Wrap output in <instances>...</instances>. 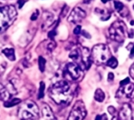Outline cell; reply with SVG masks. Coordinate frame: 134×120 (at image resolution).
<instances>
[{"label":"cell","mask_w":134,"mask_h":120,"mask_svg":"<svg viewBox=\"0 0 134 120\" xmlns=\"http://www.w3.org/2000/svg\"><path fill=\"white\" fill-rule=\"evenodd\" d=\"M130 76L134 79V64L132 65V67L130 68Z\"/></svg>","instance_id":"obj_31"},{"label":"cell","mask_w":134,"mask_h":120,"mask_svg":"<svg viewBox=\"0 0 134 120\" xmlns=\"http://www.w3.org/2000/svg\"><path fill=\"white\" fill-rule=\"evenodd\" d=\"M81 33H82V35H84L83 36H85V37H86V38H88V39H90V38L91 37V36H90V35L89 33H87L86 31H82Z\"/></svg>","instance_id":"obj_32"},{"label":"cell","mask_w":134,"mask_h":120,"mask_svg":"<svg viewBox=\"0 0 134 120\" xmlns=\"http://www.w3.org/2000/svg\"><path fill=\"white\" fill-rule=\"evenodd\" d=\"M21 102V101L19 98H11L9 101H5L4 104V106L6 108H10L13 106H15L16 105H19Z\"/></svg>","instance_id":"obj_15"},{"label":"cell","mask_w":134,"mask_h":120,"mask_svg":"<svg viewBox=\"0 0 134 120\" xmlns=\"http://www.w3.org/2000/svg\"><path fill=\"white\" fill-rule=\"evenodd\" d=\"M92 1H93V0H83V2H84L85 4H90Z\"/></svg>","instance_id":"obj_34"},{"label":"cell","mask_w":134,"mask_h":120,"mask_svg":"<svg viewBox=\"0 0 134 120\" xmlns=\"http://www.w3.org/2000/svg\"><path fill=\"white\" fill-rule=\"evenodd\" d=\"M111 57L110 48L105 44H97L93 46L91 52L92 61L97 65H102Z\"/></svg>","instance_id":"obj_3"},{"label":"cell","mask_w":134,"mask_h":120,"mask_svg":"<svg viewBox=\"0 0 134 120\" xmlns=\"http://www.w3.org/2000/svg\"><path fill=\"white\" fill-rule=\"evenodd\" d=\"M115 97L117 99H126L131 100L134 97V84L133 83H128L124 86H121L120 88L118 90Z\"/></svg>","instance_id":"obj_8"},{"label":"cell","mask_w":134,"mask_h":120,"mask_svg":"<svg viewBox=\"0 0 134 120\" xmlns=\"http://www.w3.org/2000/svg\"><path fill=\"white\" fill-rule=\"evenodd\" d=\"M134 57V45L133 47L131 48V51H130V57Z\"/></svg>","instance_id":"obj_33"},{"label":"cell","mask_w":134,"mask_h":120,"mask_svg":"<svg viewBox=\"0 0 134 120\" xmlns=\"http://www.w3.org/2000/svg\"><path fill=\"white\" fill-rule=\"evenodd\" d=\"M49 95L50 98L58 105H68L73 100L74 93L69 83L66 80H61L54 83L49 87Z\"/></svg>","instance_id":"obj_1"},{"label":"cell","mask_w":134,"mask_h":120,"mask_svg":"<svg viewBox=\"0 0 134 120\" xmlns=\"http://www.w3.org/2000/svg\"><path fill=\"white\" fill-rule=\"evenodd\" d=\"M111 120H119V116L116 115V116H112V119Z\"/></svg>","instance_id":"obj_35"},{"label":"cell","mask_w":134,"mask_h":120,"mask_svg":"<svg viewBox=\"0 0 134 120\" xmlns=\"http://www.w3.org/2000/svg\"><path fill=\"white\" fill-rule=\"evenodd\" d=\"M42 17H43L44 22H45L44 24H48V25H49V24H51L52 22L53 21V15L51 13L48 12V11H46V12L43 13Z\"/></svg>","instance_id":"obj_14"},{"label":"cell","mask_w":134,"mask_h":120,"mask_svg":"<svg viewBox=\"0 0 134 120\" xmlns=\"http://www.w3.org/2000/svg\"><path fill=\"white\" fill-rule=\"evenodd\" d=\"M56 28H53V29H52L49 33H48V37L51 39V40H53V39H54V37L57 35V32H56V30H55Z\"/></svg>","instance_id":"obj_22"},{"label":"cell","mask_w":134,"mask_h":120,"mask_svg":"<svg viewBox=\"0 0 134 120\" xmlns=\"http://www.w3.org/2000/svg\"><path fill=\"white\" fill-rule=\"evenodd\" d=\"M109 37L113 41L122 43L125 41L127 35L126 26L121 20L115 21L109 28Z\"/></svg>","instance_id":"obj_4"},{"label":"cell","mask_w":134,"mask_h":120,"mask_svg":"<svg viewBox=\"0 0 134 120\" xmlns=\"http://www.w3.org/2000/svg\"><path fill=\"white\" fill-rule=\"evenodd\" d=\"M44 90H45V83L43 82L40 83V87H39V90L38 93V99H42L43 98L45 94H44Z\"/></svg>","instance_id":"obj_19"},{"label":"cell","mask_w":134,"mask_h":120,"mask_svg":"<svg viewBox=\"0 0 134 120\" xmlns=\"http://www.w3.org/2000/svg\"><path fill=\"white\" fill-rule=\"evenodd\" d=\"M73 32H74V34H75V35H80V34H81V32H82V27H81L80 25H77V26L75 28V29H74Z\"/></svg>","instance_id":"obj_24"},{"label":"cell","mask_w":134,"mask_h":120,"mask_svg":"<svg viewBox=\"0 0 134 120\" xmlns=\"http://www.w3.org/2000/svg\"><path fill=\"white\" fill-rule=\"evenodd\" d=\"M42 114L44 120H57L50 107L46 104H44L42 107Z\"/></svg>","instance_id":"obj_11"},{"label":"cell","mask_w":134,"mask_h":120,"mask_svg":"<svg viewBox=\"0 0 134 120\" xmlns=\"http://www.w3.org/2000/svg\"><path fill=\"white\" fill-rule=\"evenodd\" d=\"M68 9H69V7L67 6V5H64V7H63V9H62V10H61V13H60V17H64L66 15H67V13H68Z\"/></svg>","instance_id":"obj_21"},{"label":"cell","mask_w":134,"mask_h":120,"mask_svg":"<svg viewBox=\"0 0 134 120\" xmlns=\"http://www.w3.org/2000/svg\"><path fill=\"white\" fill-rule=\"evenodd\" d=\"M133 9H134V6H133Z\"/></svg>","instance_id":"obj_38"},{"label":"cell","mask_w":134,"mask_h":120,"mask_svg":"<svg viewBox=\"0 0 134 120\" xmlns=\"http://www.w3.org/2000/svg\"><path fill=\"white\" fill-rule=\"evenodd\" d=\"M108 112L110 113V115H111L112 116H116V115H117V111H116V109H115V107H113V106H110V107H108Z\"/></svg>","instance_id":"obj_23"},{"label":"cell","mask_w":134,"mask_h":120,"mask_svg":"<svg viewBox=\"0 0 134 120\" xmlns=\"http://www.w3.org/2000/svg\"><path fill=\"white\" fill-rule=\"evenodd\" d=\"M94 98L98 102H103L104 101V99H105V94H104V93L103 92L102 90L97 89L96 90V92H95Z\"/></svg>","instance_id":"obj_13"},{"label":"cell","mask_w":134,"mask_h":120,"mask_svg":"<svg viewBox=\"0 0 134 120\" xmlns=\"http://www.w3.org/2000/svg\"><path fill=\"white\" fill-rule=\"evenodd\" d=\"M106 64H107V65H108V67H110V68H115L118 66V61H117V59H116L115 57H111L108 61V62H107Z\"/></svg>","instance_id":"obj_17"},{"label":"cell","mask_w":134,"mask_h":120,"mask_svg":"<svg viewBox=\"0 0 134 120\" xmlns=\"http://www.w3.org/2000/svg\"><path fill=\"white\" fill-rule=\"evenodd\" d=\"M114 78H115L114 74H113L112 72H110V73L108 74V81H109V82H112V81L114 80Z\"/></svg>","instance_id":"obj_30"},{"label":"cell","mask_w":134,"mask_h":120,"mask_svg":"<svg viewBox=\"0 0 134 120\" xmlns=\"http://www.w3.org/2000/svg\"><path fill=\"white\" fill-rule=\"evenodd\" d=\"M87 112L84 103L78 101L73 106L67 120H83L86 116Z\"/></svg>","instance_id":"obj_6"},{"label":"cell","mask_w":134,"mask_h":120,"mask_svg":"<svg viewBox=\"0 0 134 120\" xmlns=\"http://www.w3.org/2000/svg\"><path fill=\"white\" fill-rule=\"evenodd\" d=\"M46 59L42 57H38V68L41 72H43L45 71V68H46Z\"/></svg>","instance_id":"obj_18"},{"label":"cell","mask_w":134,"mask_h":120,"mask_svg":"<svg viewBox=\"0 0 134 120\" xmlns=\"http://www.w3.org/2000/svg\"><path fill=\"white\" fill-rule=\"evenodd\" d=\"M38 13H39L38 9H36V11H35L32 15H31V20H36L38 19Z\"/></svg>","instance_id":"obj_26"},{"label":"cell","mask_w":134,"mask_h":120,"mask_svg":"<svg viewBox=\"0 0 134 120\" xmlns=\"http://www.w3.org/2000/svg\"><path fill=\"white\" fill-rule=\"evenodd\" d=\"M17 116L20 120L35 119L39 116L38 107L33 101L27 100L20 105Z\"/></svg>","instance_id":"obj_2"},{"label":"cell","mask_w":134,"mask_h":120,"mask_svg":"<svg viewBox=\"0 0 134 120\" xmlns=\"http://www.w3.org/2000/svg\"><path fill=\"white\" fill-rule=\"evenodd\" d=\"M56 47V43L54 42V41H52L50 42L48 46H47V50H49V51H53L54 50V48Z\"/></svg>","instance_id":"obj_25"},{"label":"cell","mask_w":134,"mask_h":120,"mask_svg":"<svg viewBox=\"0 0 134 120\" xmlns=\"http://www.w3.org/2000/svg\"><path fill=\"white\" fill-rule=\"evenodd\" d=\"M26 0H18L17 1V3H18V6H19V9H21L22 6L24 5Z\"/></svg>","instance_id":"obj_29"},{"label":"cell","mask_w":134,"mask_h":120,"mask_svg":"<svg viewBox=\"0 0 134 120\" xmlns=\"http://www.w3.org/2000/svg\"><path fill=\"white\" fill-rule=\"evenodd\" d=\"M131 24H132V25H134V21H133V20H132V21H131Z\"/></svg>","instance_id":"obj_37"},{"label":"cell","mask_w":134,"mask_h":120,"mask_svg":"<svg viewBox=\"0 0 134 120\" xmlns=\"http://www.w3.org/2000/svg\"><path fill=\"white\" fill-rule=\"evenodd\" d=\"M128 83H130V78H126L124 80L120 82V85L121 86H124V85H126Z\"/></svg>","instance_id":"obj_28"},{"label":"cell","mask_w":134,"mask_h":120,"mask_svg":"<svg viewBox=\"0 0 134 120\" xmlns=\"http://www.w3.org/2000/svg\"><path fill=\"white\" fill-rule=\"evenodd\" d=\"M16 93V90L12 83L6 82L5 83H0V99L2 101L5 102L9 101L13 98Z\"/></svg>","instance_id":"obj_7"},{"label":"cell","mask_w":134,"mask_h":120,"mask_svg":"<svg viewBox=\"0 0 134 120\" xmlns=\"http://www.w3.org/2000/svg\"><path fill=\"white\" fill-rule=\"evenodd\" d=\"M95 120H108V117H107L106 114H102V115L97 116Z\"/></svg>","instance_id":"obj_27"},{"label":"cell","mask_w":134,"mask_h":120,"mask_svg":"<svg viewBox=\"0 0 134 120\" xmlns=\"http://www.w3.org/2000/svg\"><path fill=\"white\" fill-rule=\"evenodd\" d=\"M114 5H115V9L118 12H119V13H121L123 10V9L125 8L124 4L122 2H119V1H115L114 2Z\"/></svg>","instance_id":"obj_20"},{"label":"cell","mask_w":134,"mask_h":120,"mask_svg":"<svg viewBox=\"0 0 134 120\" xmlns=\"http://www.w3.org/2000/svg\"><path fill=\"white\" fill-rule=\"evenodd\" d=\"M119 119L120 120H134L130 105L126 103L122 105L119 113Z\"/></svg>","instance_id":"obj_10"},{"label":"cell","mask_w":134,"mask_h":120,"mask_svg":"<svg viewBox=\"0 0 134 120\" xmlns=\"http://www.w3.org/2000/svg\"><path fill=\"white\" fill-rule=\"evenodd\" d=\"M96 12L98 13L101 14L100 19L101 20H107L111 17V13L109 12H106L104 9H96Z\"/></svg>","instance_id":"obj_16"},{"label":"cell","mask_w":134,"mask_h":120,"mask_svg":"<svg viewBox=\"0 0 134 120\" xmlns=\"http://www.w3.org/2000/svg\"><path fill=\"white\" fill-rule=\"evenodd\" d=\"M63 75L66 81H79L82 77V69L75 63H68L64 68Z\"/></svg>","instance_id":"obj_5"},{"label":"cell","mask_w":134,"mask_h":120,"mask_svg":"<svg viewBox=\"0 0 134 120\" xmlns=\"http://www.w3.org/2000/svg\"><path fill=\"white\" fill-rule=\"evenodd\" d=\"M109 1H111V0H101V2H102L103 3H107V2H109Z\"/></svg>","instance_id":"obj_36"},{"label":"cell","mask_w":134,"mask_h":120,"mask_svg":"<svg viewBox=\"0 0 134 120\" xmlns=\"http://www.w3.org/2000/svg\"><path fill=\"white\" fill-rule=\"evenodd\" d=\"M2 53L10 61H14L16 60L14 49H13V48H5V49H4L2 50Z\"/></svg>","instance_id":"obj_12"},{"label":"cell","mask_w":134,"mask_h":120,"mask_svg":"<svg viewBox=\"0 0 134 120\" xmlns=\"http://www.w3.org/2000/svg\"><path fill=\"white\" fill-rule=\"evenodd\" d=\"M86 17V13L85 10H83L80 7H75L71 12L68 18V20L70 23L78 24L80 23L83 19H85Z\"/></svg>","instance_id":"obj_9"}]
</instances>
